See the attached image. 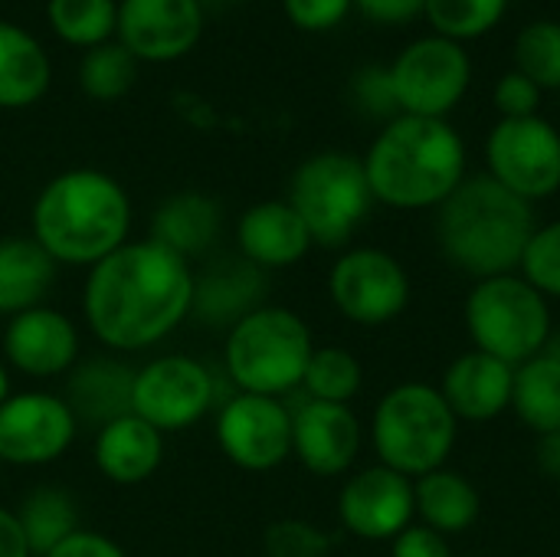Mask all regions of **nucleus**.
Instances as JSON below:
<instances>
[{"label": "nucleus", "instance_id": "1", "mask_svg": "<svg viewBox=\"0 0 560 557\" xmlns=\"http://www.w3.org/2000/svg\"><path fill=\"white\" fill-rule=\"evenodd\" d=\"M194 269L167 246L128 240L85 276L82 315L112 351H144L190 318Z\"/></svg>", "mask_w": 560, "mask_h": 557}, {"label": "nucleus", "instance_id": "2", "mask_svg": "<svg viewBox=\"0 0 560 557\" xmlns=\"http://www.w3.org/2000/svg\"><path fill=\"white\" fill-rule=\"evenodd\" d=\"M361 161L374 200L394 210L440 207L466 181V144L446 118L397 115Z\"/></svg>", "mask_w": 560, "mask_h": 557}, {"label": "nucleus", "instance_id": "3", "mask_svg": "<svg viewBox=\"0 0 560 557\" xmlns=\"http://www.w3.org/2000/svg\"><path fill=\"white\" fill-rule=\"evenodd\" d=\"M131 200L125 187L95 167L56 174L33 204V240L56 266L92 269L128 243Z\"/></svg>", "mask_w": 560, "mask_h": 557}, {"label": "nucleus", "instance_id": "4", "mask_svg": "<svg viewBox=\"0 0 560 557\" xmlns=\"http://www.w3.org/2000/svg\"><path fill=\"white\" fill-rule=\"evenodd\" d=\"M535 230L532 204L489 174L466 177L436 217L443 256L476 282L518 272Z\"/></svg>", "mask_w": 560, "mask_h": 557}, {"label": "nucleus", "instance_id": "5", "mask_svg": "<svg viewBox=\"0 0 560 557\" xmlns=\"http://www.w3.org/2000/svg\"><path fill=\"white\" fill-rule=\"evenodd\" d=\"M459 420L443 401L440 387L410 381L390 387L374 407L371 443L381 466L420 479L446 466L456 450Z\"/></svg>", "mask_w": 560, "mask_h": 557}, {"label": "nucleus", "instance_id": "6", "mask_svg": "<svg viewBox=\"0 0 560 557\" xmlns=\"http://www.w3.org/2000/svg\"><path fill=\"white\" fill-rule=\"evenodd\" d=\"M315 351L312 328L282 305H259L226 332L223 368L240 394L285 397L302 387Z\"/></svg>", "mask_w": 560, "mask_h": 557}, {"label": "nucleus", "instance_id": "7", "mask_svg": "<svg viewBox=\"0 0 560 557\" xmlns=\"http://www.w3.org/2000/svg\"><path fill=\"white\" fill-rule=\"evenodd\" d=\"M466 332L476 351L518 368L551 345V305L522 272L479 279L466 299Z\"/></svg>", "mask_w": 560, "mask_h": 557}, {"label": "nucleus", "instance_id": "8", "mask_svg": "<svg viewBox=\"0 0 560 557\" xmlns=\"http://www.w3.org/2000/svg\"><path fill=\"white\" fill-rule=\"evenodd\" d=\"M289 204L302 217L315 246H348L374 204L364 161L348 151H322L305 158L292 174Z\"/></svg>", "mask_w": 560, "mask_h": 557}, {"label": "nucleus", "instance_id": "9", "mask_svg": "<svg viewBox=\"0 0 560 557\" xmlns=\"http://www.w3.org/2000/svg\"><path fill=\"white\" fill-rule=\"evenodd\" d=\"M390 82L400 115L446 118L472 82V59L463 43L433 33L390 62Z\"/></svg>", "mask_w": 560, "mask_h": 557}, {"label": "nucleus", "instance_id": "10", "mask_svg": "<svg viewBox=\"0 0 560 557\" xmlns=\"http://www.w3.org/2000/svg\"><path fill=\"white\" fill-rule=\"evenodd\" d=\"M328 295L348 322L361 328H381L400 318L410 305V276L387 250L354 246L345 250L331 266Z\"/></svg>", "mask_w": 560, "mask_h": 557}, {"label": "nucleus", "instance_id": "11", "mask_svg": "<svg viewBox=\"0 0 560 557\" xmlns=\"http://www.w3.org/2000/svg\"><path fill=\"white\" fill-rule=\"evenodd\" d=\"M213 374L187 355H161L135 368L131 414L158 433H180L200 423L213 407Z\"/></svg>", "mask_w": 560, "mask_h": 557}, {"label": "nucleus", "instance_id": "12", "mask_svg": "<svg viewBox=\"0 0 560 557\" xmlns=\"http://www.w3.org/2000/svg\"><path fill=\"white\" fill-rule=\"evenodd\" d=\"M489 177L535 204L560 190V131L541 115L502 118L486 141Z\"/></svg>", "mask_w": 560, "mask_h": 557}, {"label": "nucleus", "instance_id": "13", "mask_svg": "<svg viewBox=\"0 0 560 557\" xmlns=\"http://www.w3.org/2000/svg\"><path fill=\"white\" fill-rule=\"evenodd\" d=\"M223 456L246 473H269L292 456V410L282 397L233 394L217 414Z\"/></svg>", "mask_w": 560, "mask_h": 557}, {"label": "nucleus", "instance_id": "14", "mask_svg": "<svg viewBox=\"0 0 560 557\" xmlns=\"http://www.w3.org/2000/svg\"><path fill=\"white\" fill-rule=\"evenodd\" d=\"M79 433L69 404L46 391L10 394L0 404V463L46 466L66 456Z\"/></svg>", "mask_w": 560, "mask_h": 557}, {"label": "nucleus", "instance_id": "15", "mask_svg": "<svg viewBox=\"0 0 560 557\" xmlns=\"http://www.w3.org/2000/svg\"><path fill=\"white\" fill-rule=\"evenodd\" d=\"M417 499L413 479L387 469L371 466L354 473L338 496V519L341 529L364 542H394L404 529L413 525Z\"/></svg>", "mask_w": 560, "mask_h": 557}, {"label": "nucleus", "instance_id": "16", "mask_svg": "<svg viewBox=\"0 0 560 557\" xmlns=\"http://www.w3.org/2000/svg\"><path fill=\"white\" fill-rule=\"evenodd\" d=\"M118 43L144 62H174L187 56L203 33L200 0H121Z\"/></svg>", "mask_w": 560, "mask_h": 557}, {"label": "nucleus", "instance_id": "17", "mask_svg": "<svg viewBox=\"0 0 560 557\" xmlns=\"http://www.w3.org/2000/svg\"><path fill=\"white\" fill-rule=\"evenodd\" d=\"M3 358L26 378L49 381L75 368L79 361V328L75 322L49 305L13 315L0 338Z\"/></svg>", "mask_w": 560, "mask_h": 557}, {"label": "nucleus", "instance_id": "18", "mask_svg": "<svg viewBox=\"0 0 560 557\" xmlns=\"http://www.w3.org/2000/svg\"><path fill=\"white\" fill-rule=\"evenodd\" d=\"M361 420L348 404L305 401L292 410V456L312 476H341L361 453Z\"/></svg>", "mask_w": 560, "mask_h": 557}, {"label": "nucleus", "instance_id": "19", "mask_svg": "<svg viewBox=\"0 0 560 557\" xmlns=\"http://www.w3.org/2000/svg\"><path fill=\"white\" fill-rule=\"evenodd\" d=\"M266 295V272L243 256H223L203 272H194L190 318L210 328H233L240 318L256 312Z\"/></svg>", "mask_w": 560, "mask_h": 557}, {"label": "nucleus", "instance_id": "20", "mask_svg": "<svg viewBox=\"0 0 560 557\" xmlns=\"http://www.w3.org/2000/svg\"><path fill=\"white\" fill-rule=\"evenodd\" d=\"M512 384H515L512 364L472 348L446 368L440 394L456 414V420L489 423L512 407Z\"/></svg>", "mask_w": 560, "mask_h": 557}, {"label": "nucleus", "instance_id": "21", "mask_svg": "<svg viewBox=\"0 0 560 557\" xmlns=\"http://www.w3.org/2000/svg\"><path fill=\"white\" fill-rule=\"evenodd\" d=\"M236 243H240V256L259 266L262 272L289 269L299 259H305L308 250L315 246L302 217L292 210L289 200L253 204L236 223Z\"/></svg>", "mask_w": 560, "mask_h": 557}, {"label": "nucleus", "instance_id": "22", "mask_svg": "<svg viewBox=\"0 0 560 557\" xmlns=\"http://www.w3.org/2000/svg\"><path fill=\"white\" fill-rule=\"evenodd\" d=\"M95 469L115 486H141L164 463V433L135 414H125L95 430Z\"/></svg>", "mask_w": 560, "mask_h": 557}, {"label": "nucleus", "instance_id": "23", "mask_svg": "<svg viewBox=\"0 0 560 557\" xmlns=\"http://www.w3.org/2000/svg\"><path fill=\"white\" fill-rule=\"evenodd\" d=\"M135 368L118 358H92L75 364L66 381V404L79 427L102 430L105 423L131 414Z\"/></svg>", "mask_w": 560, "mask_h": 557}, {"label": "nucleus", "instance_id": "24", "mask_svg": "<svg viewBox=\"0 0 560 557\" xmlns=\"http://www.w3.org/2000/svg\"><path fill=\"white\" fill-rule=\"evenodd\" d=\"M223 230V210L200 190L171 194L151 217V240L177 253L180 259L203 256Z\"/></svg>", "mask_w": 560, "mask_h": 557}, {"label": "nucleus", "instance_id": "25", "mask_svg": "<svg viewBox=\"0 0 560 557\" xmlns=\"http://www.w3.org/2000/svg\"><path fill=\"white\" fill-rule=\"evenodd\" d=\"M56 259L33 236L0 240V315L39 309L56 282Z\"/></svg>", "mask_w": 560, "mask_h": 557}, {"label": "nucleus", "instance_id": "26", "mask_svg": "<svg viewBox=\"0 0 560 557\" xmlns=\"http://www.w3.org/2000/svg\"><path fill=\"white\" fill-rule=\"evenodd\" d=\"M413 499H417V515L423 519V525L440 535H463L482 515L479 489L463 473L446 469V466L413 479Z\"/></svg>", "mask_w": 560, "mask_h": 557}, {"label": "nucleus", "instance_id": "27", "mask_svg": "<svg viewBox=\"0 0 560 557\" xmlns=\"http://www.w3.org/2000/svg\"><path fill=\"white\" fill-rule=\"evenodd\" d=\"M52 79L46 49L26 30L0 20V108L36 105Z\"/></svg>", "mask_w": 560, "mask_h": 557}, {"label": "nucleus", "instance_id": "28", "mask_svg": "<svg viewBox=\"0 0 560 557\" xmlns=\"http://www.w3.org/2000/svg\"><path fill=\"white\" fill-rule=\"evenodd\" d=\"M515 417L538 437L560 430V351L545 348L532 361L515 368L512 384Z\"/></svg>", "mask_w": 560, "mask_h": 557}, {"label": "nucleus", "instance_id": "29", "mask_svg": "<svg viewBox=\"0 0 560 557\" xmlns=\"http://www.w3.org/2000/svg\"><path fill=\"white\" fill-rule=\"evenodd\" d=\"M16 519L23 525L30 555L46 557L52 548H59L69 535L79 532V509L75 499L59 486H39L23 496Z\"/></svg>", "mask_w": 560, "mask_h": 557}, {"label": "nucleus", "instance_id": "30", "mask_svg": "<svg viewBox=\"0 0 560 557\" xmlns=\"http://www.w3.org/2000/svg\"><path fill=\"white\" fill-rule=\"evenodd\" d=\"M49 26L62 43L92 49L108 43L118 26V3L115 0H49L46 3Z\"/></svg>", "mask_w": 560, "mask_h": 557}, {"label": "nucleus", "instance_id": "31", "mask_svg": "<svg viewBox=\"0 0 560 557\" xmlns=\"http://www.w3.org/2000/svg\"><path fill=\"white\" fill-rule=\"evenodd\" d=\"M364 384L361 361L345 351V348H315L302 378V387L308 401H325V404H351Z\"/></svg>", "mask_w": 560, "mask_h": 557}, {"label": "nucleus", "instance_id": "32", "mask_svg": "<svg viewBox=\"0 0 560 557\" xmlns=\"http://www.w3.org/2000/svg\"><path fill=\"white\" fill-rule=\"evenodd\" d=\"M138 79V59L121 43L92 46L79 66V85L95 102H115L128 95Z\"/></svg>", "mask_w": 560, "mask_h": 557}, {"label": "nucleus", "instance_id": "33", "mask_svg": "<svg viewBox=\"0 0 560 557\" xmlns=\"http://www.w3.org/2000/svg\"><path fill=\"white\" fill-rule=\"evenodd\" d=\"M509 0H427L423 16L433 23L436 36L446 39H476L502 23Z\"/></svg>", "mask_w": 560, "mask_h": 557}, {"label": "nucleus", "instance_id": "34", "mask_svg": "<svg viewBox=\"0 0 560 557\" xmlns=\"http://www.w3.org/2000/svg\"><path fill=\"white\" fill-rule=\"evenodd\" d=\"M515 69L525 72L541 92L560 89V23L535 20L518 33Z\"/></svg>", "mask_w": 560, "mask_h": 557}, {"label": "nucleus", "instance_id": "35", "mask_svg": "<svg viewBox=\"0 0 560 557\" xmlns=\"http://www.w3.org/2000/svg\"><path fill=\"white\" fill-rule=\"evenodd\" d=\"M518 272L545 299H560V220L535 230Z\"/></svg>", "mask_w": 560, "mask_h": 557}, {"label": "nucleus", "instance_id": "36", "mask_svg": "<svg viewBox=\"0 0 560 557\" xmlns=\"http://www.w3.org/2000/svg\"><path fill=\"white\" fill-rule=\"evenodd\" d=\"M266 557H331V538L302 519L272 522L262 535Z\"/></svg>", "mask_w": 560, "mask_h": 557}, {"label": "nucleus", "instance_id": "37", "mask_svg": "<svg viewBox=\"0 0 560 557\" xmlns=\"http://www.w3.org/2000/svg\"><path fill=\"white\" fill-rule=\"evenodd\" d=\"M354 102L368 112V115H381V118H397L400 105L394 95V82H390V66H364L354 76Z\"/></svg>", "mask_w": 560, "mask_h": 557}, {"label": "nucleus", "instance_id": "38", "mask_svg": "<svg viewBox=\"0 0 560 557\" xmlns=\"http://www.w3.org/2000/svg\"><path fill=\"white\" fill-rule=\"evenodd\" d=\"M495 108L502 118H532L541 108V89L525 72L512 69L495 82Z\"/></svg>", "mask_w": 560, "mask_h": 557}, {"label": "nucleus", "instance_id": "39", "mask_svg": "<svg viewBox=\"0 0 560 557\" xmlns=\"http://www.w3.org/2000/svg\"><path fill=\"white\" fill-rule=\"evenodd\" d=\"M285 16L305 33L335 30L354 7V0H282Z\"/></svg>", "mask_w": 560, "mask_h": 557}, {"label": "nucleus", "instance_id": "40", "mask_svg": "<svg viewBox=\"0 0 560 557\" xmlns=\"http://www.w3.org/2000/svg\"><path fill=\"white\" fill-rule=\"evenodd\" d=\"M390 557H453V552L446 535L427 525H410L390 542Z\"/></svg>", "mask_w": 560, "mask_h": 557}, {"label": "nucleus", "instance_id": "41", "mask_svg": "<svg viewBox=\"0 0 560 557\" xmlns=\"http://www.w3.org/2000/svg\"><path fill=\"white\" fill-rule=\"evenodd\" d=\"M46 557H128L118 542H112L108 535L79 529L75 535H69L59 548H52Z\"/></svg>", "mask_w": 560, "mask_h": 557}, {"label": "nucleus", "instance_id": "42", "mask_svg": "<svg viewBox=\"0 0 560 557\" xmlns=\"http://www.w3.org/2000/svg\"><path fill=\"white\" fill-rule=\"evenodd\" d=\"M354 7L374 23L397 26V23H410L413 16H423L427 0H354Z\"/></svg>", "mask_w": 560, "mask_h": 557}, {"label": "nucleus", "instance_id": "43", "mask_svg": "<svg viewBox=\"0 0 560 557\" xmlns=\"http://www.w3.org/2000/svg\"><path fill=\"white\" fill-rule=\"evenodd\" d=\"M0 557H33L16 512L0 509Z\"/></svg>", "mask_w": 560, "mask_h": 557}, {"label": "nucleus", "instance_id": "44", "mask_svg": "<svg viewBox=\"0 0 560 557\" xmlns=\"http://www.w3.org/2000/svg\"><path fill=\"white\" fill-rule=\"evenodd\" d=\"M538 466L548 479L560 483V430L538 437Z\"/></svg>", "mask_w": 560, "mask_h": 557}, {"label": "nucleus", "instance_id": "45", "mask_svg": "<svg viewBox=\"0 0 560 557\" xmlns=\"http://www.w3.org/2000/svg\"><path fill=\"white\" fill-rule=\"evenodd\" d=\"M10 397V374H7V364L0 361V404Z\"/></svg>", "mask_w": 560, "mask_h": 557}, {"label": "nucleus", "instance_id": "46", "mask_svg": "<svg viewBox=\"0 0 560 557\" xmlns=\"http://www.w3.org/2000/svg\"><path fill=\"white\" fill-rule=\"evenodd\" d=\"M3 325H7V322H3V315H0V338H3Z\"/></svg>", "mask_w": 560, "mask_h": 557}, {"label": "nucleus", "instance_id": "47", "mask_svg": "<svg viewBox=\"0 0 560 557\" xmlns=\"http://www.w3.org/2000/svg\"><path fill=\"white\" fill-rule=\"evenodd\" d=\"M233 3H249V0H233Z\"/></svg>", "mask_w": 560, "mask_h": 557}, {"label": "nucleus", "instance_id": "48", "mask_svg": "<svg viewBox=\"0 0 560 557\" xmlns=\"http://www.w3.org/2000/svg\"><path fill=\"white\" fill-rule=\"evenodd\" d=\"M0 466H3V463H0Z\"/></svg>", "mask_w": 560, "mask_h": 557}]
</instances>
